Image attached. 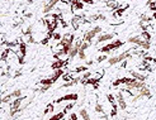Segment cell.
Listing matches in <instances>:
<instances>
[{
	"label": "cell",
	"instance_id": "obj_1",
	"mask_svg": "<svg viewBox=\"0 0 156 120\" xmlns=\"http://www.w3.org/2000/svg\"><path fill=\"white\" fill-rule=\"evenodd\" d=\"M102 27H99V25H96V27H94L92 29H89V30H86L85 32V34H84V37H83V42H90L92 43L93 42V39L95 38L98 34H100L102 33Z\"/></svg>",
	"mask_w": 156,
	"mask_h": 120
},
{
	"label": "cell",
	"instance_id": "obj_2",
	"mask_svg": "<svg viewBox=\"0 0 156 120\" xmlns=\"http://www.w3.org/2000/svg\"><path fill=\"white\" fill-rule=\"evenodd\" d=\"M126 86H127V89L126 90H140L141 87L146 86L145 82H142V81H138L136 78L133 77H126Z\"/></svg>",
	"mask_w": 156,
	"mask_h": 120
},
{
	"label": "cell",
	"instance_id": "obj_3",
	"mask_svg": "<svg viewBox=\"0 0 156 120\" xmlns=\"http://www.w3.org/2000/svg\"><path fill=\"white\" fill-rule=\"evenodd\" d=\"M123 46V42L122 40H119V39H117V40H113V42H110L109 44H107V46H103L100 49H99V52L100 53H109V52L112 51H114V49H118L121 48V47Z\"/></svg>",
	"mask_w": 156,
	"mask_h": 120
},
{
	"label": "cell",
	"instance_id": "obj_4",
	"mask_svg": "<svg viewBox=\"0 0 156 120\" xmlns=\"http://www.w3.org/2000/svg\"><path fill=\"white\" fill-rule=\"evenodd\" d=\"M114 37H116V33H100L98 37H96L95 43L99 44V43H102V42H107V40L113 39Z\"/></svg>",
	"mask_w": 156,
	"mask_h": 120
},
{
	"label": "cell",
	"instance_id": "obj_5",
	"mask_svg": "<svg viewBox=\"0 0 156 120\" xmlns=\"http://www.w3.org/2000/svg\"><path fill=\"white\" fill-rule=\"evenodd\" d=\"M117 104H118V107L121 110H126V107H127V102L125 100V96H123V92L122 90H119L118 92H117Z\"/></svg>",
	"mask_w": 156,
	"mask_h": 120
},
{
	"label": "cell",
	"instance_id": "obj_6",
	"mask_svg": "<svg viewBox=\"0 0 156 120\" xmlns=\"http://www.w3.org/2000/svg\"><path fill=\"white\" fill-rule=\"evenodd\" d=\"M78 99H79L78 93H67V95L58 97L55 102H56V104H60V102H62V101H76Z\"/></svg>",
	"mask_w": 156,
	"mask_h": 120
},
{
	"label": "cell",
	"instance_id": "obj_7",
	"mask_svg": "<svg viewBox=\"0 0 156 120\" xmlns=\"http://www.w3.org/2000/svg\"><path fill=\"white\" fill-rule=\"evenodd\" d=\"M60 1H61V0H50V1L45 5V7H43V10H42V11H43L45 14H50L52 10L55 9V7H56V5H57Z\"/></svg>",
	"mask_w": 156,
	"mask_h": 120
},
{
	"label": "cell",
	"instance_id": "obj_8",
	"mask_svg": "<svg viewBox=\"0 0 156 120\" xmlns=\"http://www.w3.org/2000/svg\"><path fill=\"white\" fill-rule=\"evenodd\" d=\"M24 99H25V97H23V96L14 99V100L10 102V109H17V110H19L20 106H22V102L24 101Z\"/></svg>",
	"mask_w": 156,
	"mask_h": 120
},
{
	"label": "cell",
	"instance_id": "obj_9",
	"mask_svg": "<svg viewBox=\"0 0 156 120\" xmlns=\"http://www.w3.org/2000/svg\"><path fill=\"white\" fill-rule=\"evenodd\" d=\"M129 75H131V77L136 78L138 81H142V82L146 81V76L143 74H141V72H138V71H133V70H132V71H129Z\"/></svg>",
	"mask_w": 156,
	"mask_h": 120
},
{
	"label": "cell",
	"instance_id": "obj_10",
	"mask_svg": "<svg viewBox=\"0 0 156 120\" xmlns=\"http://www.w3.org/2000/svg\"><path fill=\"white\" fill-rule=\"evenodd\" d=\"M137 95H140L142 99L143 97H151V91H150L149 87L143 86V87H141V89L137 91Z\"/></svg>",
	"mask_w": 156,
	"mask_h": 120
},
{
	"label": "cell",
	"instance_id": "obj_11",
	"mask_svg": "<svg viewBox=\"0 0 156 120\" xmlns=\"http://www.w3.org/2000/svg\"><path fill=\"white\" fill-rule=\"evenodd\" d=\"M122 62V58H121V56H112V57L108 58V65L109 66H113V65H117V63Z\"/></svg>",
	"mask_w": 156,
	"mask_h": 120
},
{
	"label": "cell",
	"instance_id": "obj_12",
	"mask_svg": "<svg viewBox=\"0 0 156 120\" xmlns=\"http://www.w3.org/2000/svg\"><path fill=\"white\" fill-rule=\"evenodd\" d=\"M141 40H142V37H140V36H131V37H128L127 42L131 43V44H136V46H138V44L141 43Z\"/></svg>",
	"mask_w": 156,
	"mask_h": 120
},
{
	"label": "cell",
	"instance_id": "obj_13",
	"mask_svg": "<svg viewBox=\"0 0 156 120\" xmlns=\"http://www.w3.org/2000/svg\"><path fill=\"white\" fill-rule=\"evenodd\" d=\"M17 53L23 56V57L25 56V53H27V44H25L24 42H20L18 44V51H17Z\"/></svg>",
	"mask_w": 156,
	"mask_h": 120
},
{
	"label": "cell",
	"instance_id": "obj_14",
	"mask_svg": "<svg viewBox=\"0 0 156 120\" xmlns=\"http://www.w3.org/2000/svg\"><path fill=\"white\" fill-rule=\"evenodd\" d=\"M56 82V81L54 80V77H47V78H43V80L40 81L41 86H52Z\"/></svg>",
	"mask_w": 156,
	"mask_h": 120
},
{
	"label": "cell",
	"instance_id": "obj_15",
	"mask_svg": "<svg viewBox=\"0 0 156 120\" xmlns=\"http://www.w3.org/2000/svg\"><path fill=\"white\" fill-rule=\"evenodd\" d=\"M65 65H66V61H64V60H57L56 62L52 63V68H54V70H60V68H64Z\"/></svg>",
	"mask_w": 156,
	"mask_h": 120
},
{
	"label": "cell",
	"instance_id": "obj_16",
	"mask_svg": "<svg viewBox=\"0 0 156 120\" xmlns=\"http://www.w3.org/2000/svg\"><path fill=\"white\" fill-rule=\"evenodd\" d=\"M79 115L83 118V120H93L86 109H80V110H79Z\"/></svg>",
	"mask_w": 156,
	"mask_h": 120
},
{
	"label": "cell",
	"instance_id": "obj_17",
	"mask_svg": "<svg viewBox=\"0 0 156 120\" xmlns=\"http://www.w3.org/2000/svg\"><path fill=\"white\" fill-rule=\"evenodd\" d=\"M94 111H95L96 114H99V115H102V114H105L104 106H103L100 102H95V106H94Z\"/></svg>",
	"mask_w": 156,
	"mask_h": 120
},
{
	"label": "cell",
	"instance_id": "obj_18",
	"mask_svg": "<svg viewBox=\"0 0 156 120\" xmlns=\"http://www.w3.org/2000/svg\"><path fill=\"white\" fill-rule=\"evenodd\" d=\"M65 111L62 110V111H60V113H57V114H54L52 116H50L48 118V120H62L64 119V116H65Z\"/></svg>",
	"mask_w": 156,
	"mask_h": 120
},
{
	"label": "cell",
	"instance_id": "obj_19",
	"mask_svg": "<svg viewBox=\"0 0 156 120\" xmlns=\"http://www.w3.org/2000/svg\"><path fill=\"white\" fill-rule=\"evenodd\" d=\"M138 47H141V48L145 49V51H149V49L151 48V43H150V40H145L142 38V40H141V43L138 44Z\"/></svg>",
	"mask_w": 156,
	"mask_h": 120
},
{
	"label": "cell",
	"instance_id": "obj_20",
	"mask_svg": "<svg viewBox=\"0 0 156 120\" xmlns=\"http://www.w3.org/2000/svg\"><path fill=\"white\" fill-rule=\"evenodd\" d=\"M8 95H9L10 97L14 100V99L20 97V96H22V90H20V89H15V90H13V91H11V92L8 93Z\"/></svg>",
	"mask_w": 156,
	"mask_h": 120
},
{
	"label": "cell",
	"instance_id": "obj_21",
	"mask_svg": "<svg viewBox=\"0 0 156 120\" xmlns=\"http://www.w3.org/2000/svg\"><path fill=\"white\" fill-rule=\"evenodd\" d=\"M62 75H64V70H62V68H60V70H55L54 75H52L51 77H54V80H55V81H57L58 78H60Z\"/></svg>",
	"mask_w": 156,
	"mask_h": 120
},
{
	"label": "cell",
	"instance_id": "obj_22",
	"mask_svg": "<svg viewBox=\"0 0 156 120\" xmlns=\"http://www.w3.org/2000/svg\"><path fill=\"white\" fill-rule=\"evenodd\" d=\"M90 20H93V22H96V20H105V15H103V14H93V15H90Z\"/></svg>",
	"mask_w": 156,
	"mask_h": 120
},
{
	"label": "cell",
	"instance_id": "obj_23",
	"mask_svg": "<svg viewBox=\"0 0 156 120\" xmlns=\"http://www.w3.org/2000/svg\"><path fill=\"white\" fill-rule=\"evenodd\" d=\"M93 77V74L90 71H85L83 76H81V82H85L86 80H89V78H92Z\"/></svg>",
	"mask_w": 156,
	"mask_h": 120
},
{
	"label": "cell",
	"instance_id": "obj_24",
	"mask_svg": "<svg viewBox=\"0 0 156 120\" xmlns=\"http://www.w3.org/2000/svg\"><path fill=\"white\" fill-rule=\"evenodd\" d=\"M107 4H108V7L112 8L113 10H117V9H118V7H119L118 3H116V1H110V0H109V1H107Z\"/></svg>",
	"mask_w": 156,
	"mask_h": 120
},
{
	"label": "cell",
	"instance_id": "obj_25",
	"mask_svg": "<svg viewBox=\"0 0 156 120\" xmlns=\"http://www.w3.org/2000/svg\"><path fill=\"white\" fill-rule=\"evenodd\" d=\"M117 109H118V104H113L112 105V110H110V116H117V113H118V111H117Z\"/></svg>",
	"mask_w": 156,
	"mask_h": 120
},
{
	"label": "cell",
	"instance_id": "obj_26",
	"mask_svg": "<svg viewBox=\"0 0 156 120\" xmlns=\"http://www.w3.org/2000/svg\"><path fill=\"white\" fill-rule=\"evenodd\" d=\"M85 71H88V67L86 66H79V67H76L74 72H76V74H81V72H83V74H84Z\"/></svg>",
	"mask_w": 156,
	"mask_h": 120
},
{
	"label": "cell",
	"instance_id": "obj_27",
	"mask_svg": "<svg viewBox=\"0 0 156 120\" xmlns=\"http://www.w3.org/2000/svg\"><path fill=\"white\" fill-rule=\"evenodd\" d=\"M54 110H55V106H54V104H52V102H50V104L47 105L46 110H45V114H50V113H54Z\"/></svg>",
	"mask_w": 156,
	"mask_h": 120
},
{
	"label": "cell",
	"instance_id": "obj_28",
	"mask_svg": "<svg viewBox=\"0 0 156 120\" xmlns=\"http://www.w3.org/2000/svg\"><path fill=\"white\" fill-rule=\"evenodd\" d=\"M107 99H108V102H109L110 105H113V104H116V102H117V99L114 97L112 93H108V95H107Z\"/></svg>",
	"mask_w": 156,
	"mask_h": 120
},
{
	"label": "cell",
	"instance_id": "obj_29",
	"mask_svg": "<svg viewBox=\"0 0 156 120\" xmlns=\"http://www.w3.org/2000/svg\"><path fill=\"white\" fill-rule=\"evenodd\" d=\"M141 36H142V38L145 40H151V34H150L147 30H142V34H141Z\"/></svg>",
	"mask_w": 156,
	"mask_h": 120
},
{
	"label": "cell",
	"instance_id": "obj_30",
	"mask_svg": "<svg viewBox=\"0 0 156 120\" xmlns=\"http://www.w3.org/2000/svg\"><path fill=\"white\" fill-rule=\"evenodd\" d=\"M127 8H128V5H125V7H123V8H118V9H117V11H116V13H114V15H122V14H123V11H125L126 9H127Z\"/></svg>",
	"mask_w": 156,
	"mask_h": 120
},
{
	"label": "cell",
	"instance_id": "obj_31",
	"mask_svg": "<svg viewBox=\"0 0 156 120\" xmlns=\"http://www.w3.org/2000/svg\"><path fill=\"white\" fill-rule=\"evenodd\" d=\"M11 100H13V99H11L9 95H7V96H4V97H1V102H3V104H10Z\"/></svg>",
	"mask_w": 156,
	"mask_h": 120
},
{
	"label": "cell",
	"instance_id": "obj_32",
	"mask_svg": "<svg viewBox=\"0 0 156 120\" xmlns=\"http://www.w3.org/2000/svg\"><path fill=\"white\" fill-rule=\"evenodd\" d=\"M90 46H92L90 42H83L81 43V47H80V51H85V49H88Z\"/></svg>",
	"mask_w": 156,
	"mask_h": 120
},
{
	"label": "cell",
	"instance_id": "obj_33",
	"mask_svg": "<svg viewBox=\"0 0 156 120\" xmlns=\"http://www.w3.org/2000/svg\"><path fill=\"white\" fill-rule=\"evenodd\" d=\"M79 58H80L81 61H85L86 60V54H85V51H79Z\"/></svg>",
	"mask_w": 156,
	"mask_h": 120
},
{
	"label": "cell",
	"instance_id": "obj_34",
	"mask_svg": "<svg viewBox=\"0 0 156 120\" xmlns=\"http://www.w3.org/2000/svg\"><path fill=\"white\" fill-rule=\"evenodd\" d=\"M147 7H149V9L151 10L152 13H155V11H156V1L151 3V4H149V5H147Z\"/></svg>",
	"mask_w": 156,
	"mask_h": 120
},
{
	"label": "cell",
	"instance_id": "obj_35",
	"mask_svg": "<svg viewBox=\"0 0 156 120\" xmlns=\"http://www.w3.org/2000/svg\"><path fill=\"white\" fill-rule=\"evenodd\" d=\"M105 60H107V56H105V53H102L96 58V62H103V61H105Z\"/></svg>",
	"mask_w": 156,
	"mask_h": 120
},
{
	"label": "cell",
	"instance_id": "obj_36",
	"mask_svg": "<svg viewBox=\"0 0 156 120\" xmlns=\"http://www.w3.org/2000/svg\"><path fill=\"white\" fill-rule=\"evenodd\" d=\"M20 75H22V70H15V72H14V75H13V78L19 77Z\"/></svg>",
	"mask_w": 156,
	"mask_h": 120
},
{
	"label": "cell",
	"instance_id": "obj_37",
	"mask_svg": "<svg viewBox=\"0 0 156 120\" xmlns=\"http://www.w3.org/2000/svg\"><path fill=\"white\" fill-rule=\"evenodd\" d=\"M72 106H74V102H70V104L67 105V106L64 109V111H65V113H67L69 110H71V109H72Z\"/></svg>",
	"mask_w": 156,
	"mask_h": 120
},
{
	"label": "cell",
	"instance_id": "obj_38",
	"mask_svg": "<svg viewBox=\"0 0 156 120\" xmlns=\"http://www.w3.org/2000/svg\"><path fill=\"white\" fill-rule=\"evenodd\" d=\"M50 87H51V86H41V87H40V90H38V91H40V92H46L47 90L50 89Z\"/></svg>",
	"mask_w": 156,
	"mask_h": 120
},
{
	"label": "cell",
	"instance_id": "obj_39",
	"mask_svg": "<svg viewBox=\"0 0 156 120\" xmlns=\"http://www.w3.org/2000/svg\"><path fill=\"white\" fill-rule=\"evenodd\" d=\"M54 39H56V40H58V39H62V37H61V34L60 33H54Z\"/></svg>",
	"mask_w": 156,
	"mask_h": 120
},
{
	"label": "cell",
	"instance_id": "obj_40",
	"mask_svg": "<svg viewBox=\"0 0 156 120\" xmlns=\"http://www.w3.org/2000/svg\"><path fill=\"white\" fill-rule=\"evenodd\" d=\"M69 120H78V115H76L75 113H72L71 115H70V119Z\"/></svg>",
	"mask_w": 156,
	"mask_h": 120
},
{
	"label": "cell",
	"instance_id": "obj_41",
	"mask_svg": "<svg viewBox=\"0 0 156 120\" xmlns=\"http://www.w3.org/2000/svg\"><path fill=\"white\" fill-rule=\"evenodd\" d=\"M80 1H83L84 4H93V0H80Z\"/></svg>",
	"mask_w": 156,
	"mask_h": 120
},
{
	"label": "cell",
	"instance_id": "obj_42",
	"mask_svg": "<svg viewBox=\"0 0 156 120\" xmlns=\"http://www.w3.org/2000/svg\"><path fill=\"white\" fill-rule=\"evenodd\" d=\"M85 65H86V66H90V65H93V60H88L86 62H85Z\"/></svg>",
	"mask_w": 156,
	"mask_h": 120
},
{
	"label": "cell",
	"instance_id": "obj_43",
	"mask_svg": "<svg viewBox=\"0 0 156 120\" xmlns=\"http://www.w3.org/2000/svg\"><path fill=\"white\" fill-rule=\"evenodd\" d=\"M32 15H33V14H32V13H25V18H32Z\"/></svg>",
	"mask_w": 156,
	"mask_h": 120
},
{
	"label": "cell",
	"instance_id": "obj_44",
	"mask_svg": "<svg viewBox=\"0 0 156 120\" xmlns=\"http://www.w3.org/2000/svg\"><path fill=\"white\" fill-rule=\"evenodd\" d=\"M33 3H34V0H27V4H28V5L33 4Z\"/></svg>",
	"mask_w": 156,
	"mask_h": 120
},
{
	"label": "cell",
	"instance_id": "obj_45",
	"mask_svg": "<svg viewBox=\"0 0 156 120\" xmlns=\"http://www.w3.org/2000/svg\"><path fill=\"white\" fill-rule=\"evenodd\" d=\"M152 17H154V19H155V22H156V11L154 13V15H152Z\"/></svg>",
	"mask_w": 156,
	"mask_h": 120
},
{
	"label": "cell",
	"instance_id": "obj_46",
	"mask_svg": "<svg viewBox=\"0 0 156 120\" xmlns=\"http://www.w3.org/2000/svg\"><path fill=\"white\" fill-rule=\"evenodd\" d=\"M103 1H109V0H103Z\"/></svg>",
	"mask_w": 156,
	"mask_h": 120
}]
</instances>
